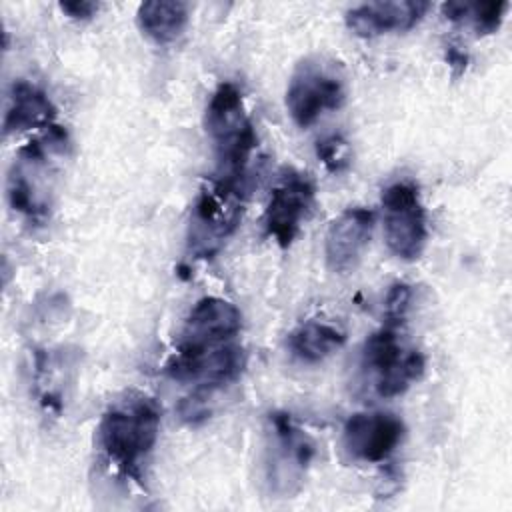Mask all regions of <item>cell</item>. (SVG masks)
I'll return each instance as SVG.
<instances>
[{"label":"cell","mask_w":512,"mask_h":512,"mask_svg":"<svg viewBox=\"0 0 512 512\" xmlns=\"http://www.w3.org/2000/svg\"><path fill=\"white\" fill-rule=\"evenodd\" d=\"M160 418V404L140 392L126 394L102 414L98 446L118 474L140 482L142 466L158 440Z\"/></svg>","instance_id":"cell-1"},{"label":"cell","mask_w":512,"mask_h":512,"mask_svg":"<svg viewBox=\"0 0 512 512\" xmlns=\"http://www.w3.org/2000/svg\"><path fill=\"white\" fill-rule=\"evenodd\" d=\"M204 126L216 154L214 180L242 188L244 172L256 146V132L236 84L222 82L216 86L206 104Z\"/></svg>","instance_id":"cell-2"},{"label":"cell","mask_w":512,"mask_h":512,"mask_svg":"<svg viewBox=\"0 0 512 512\" xmlns=\"http://www.w3.org/2000/svg\"><path fill=\"white\" fill-rule=\"evenodd\" d=\"M362 366L372 376L376 394L394 398L422 378L426 360L418 350H406L398 338L396 324L386 322V326L366 338Z\"/></svg>","instance_id":"cell-3"},{"label":"cell","mask_w":512,"mask_h":512,"mask_svg":"<svg viewBox=\"0 0 512 512\" xmlns=\"http://www.w3.org/2000/svg\"><path fill=\"white\" fill-rule=\"evenodd\" d=\"M384 240L388 250L402 260H416L428 238L426 210L418 186L410 180H398L382 190Z\"/></svg>","instance_id":"cell-4"},{"label":"cell","mask_w":512,"mask_h":512,"mask_svg":"<svg viewBox=\"0 0 512 512\" xmlns=\"http://www.w3.org/2000/svg\"><path fill=\"white\" fill-rule=\"evenodd\" d=\"M346 88L336 66L322 60H304L296 66L288 88L286 108L296 126H312L324 112L344 104Z\"/></svg>","instance_id":"cell-5"},{"label":"cell","mask_w":512,"mask_h":512,"mask_svg":"<svg viewBox=\"0 0 512 512\" xmlns=\"http://www.w3.org/2000/svg\"><path fill=\"white\" fill-rule=\"evenodd\" d=\"M242 328L240 310L218 296L200 298L190 310L174 354H200L230 342Z\"/></svg>","instance_id":"cell-6"},{"label":"cell","mask_w":512,"mask_h":512,"mask_svg":"<svg viewBox=\"0 0 512 512\" xmlns=\"http://www.w3.org/2000/svg\"><path fill=\"white\" fill-rule=\"evenodd\" d=\"M314 204V182L300 172H290L272 188L264 210V232L280 248H288Z\"/></svg>","instance_id":"cell-7"},{"label":"cell","mask_w":512,"mask_h":512,"mask_svg":"<svg viewBox=\"0 0 512 512\" xmlns=\"http://www.w3.org/2000/svg\"><path fill=\"white\" fill-rule=\"evenodd\" d=\"M404 434L402 418L392 412H356L344 424L342 444L354 460L378 464L396 452Z\"/></svg>","instance_id":"cell-8"},{"label":"cell","mask_w":512,"mask_h":512,"mask_svg":"<svg viewBox=\"0 0 512 512\" xmlns=\"http://www.w3.org/2000/svg\"><path fill=\"white\" fill-rule=\"evenodd\" d=\"M244 366V348L226 342L200 354H174L166 364V374L178 382H194L196 388L214 392L234 382Z\"/></svg>","instance_id":"cell-9"},{"label":"cell","mask_w":512,"mask_h":512,"mask_svg":"<svg viewBox=\"0 0 512 512\" xmlns=\"http://www.w3.org/2000/svg\"><path fill=\"white\" fill-rule=\"evenodd\" d=\"M240 212L242 188L212 180V184L200 192L192 214V240L196 250L210 254V246L224 240L236 228Z\"/></svg>","instance_id":"cell-10"},{"label":"cell","mask_w":512,"mask_h":512,"mask_svg":"<svg viewBox=\"0 0 512 512\" xmlns=\"http://www.w3.org/2000/svg\"><path fill=\"white\" fill-rule=\"evenodd\" d=\"M270 482L290 494L312 460L314 446L310 438L284 412L270 414Z\"/></svg>","instance_id":"cell-11"},{"label":"cell","mask_w":512,"mask_h":512,"mask_svg":"<svg viewBox=\"0 0 512 512\" xmlns=\"http://www.w3.org/2000/svg\"><path fill=\"white\" fill-rule=\"evenodd\" d=\"M374 228V212L362 206L344 210L326 232V264L336 274H346L360 262Z\"/></svg>","instance_id":"cell-12"},{"label":"cell","mask_w":512,"mask_h":512,"mask_svg":"<svg viewBox=\"0 0 512 512\" xmlns=\"http://www.w3.org/2000/svg\"><path fill=\"white\" fill-rule=\"evenodd\" d=\"M430 4L422 0L368 2L346 12V26L362 38H374L386 32H404L414 28L428 12Z\"/></svg>","instance_id":"cell-13"},{"label":"cell","mask_w":512,"mask_h":512,"mask_svg":"<svg viewBox=\"0 0 512 512\" xmlns=\"http://www.w3.org/2000/svg\"><path fill=\"white\" fill-rule=\"evenodd\" d=\"M56 108L50 98L34 84L26 80H16L10 88L6 116H4V134L32 130V128H50L54 126Z\"/></svg>","instance_id":"cell-14"},{"label":"cell","mask_w":512,"mask_h":512,"mask_svg":"<svg viewBox=\"0 0 512 512\" xmlns=\"http://www.w3.org/2000/svg\"><path fill=\"white\" fill-rule=\"evenodd\" d=\"M138 26L156 44H170L188 26V4L178 0H148L138 6Z\"/></svg>","instance_id":"cell-15"},{"label":"cell","mask_w":512,"mask_h":512,"mask_svg":"<svg viewBox=\"0 0 512 512\" xmlns=\"http://www.w3.org/2000/svg\"><path fill=\"white\" fill-rule=\"evenodd\" d=\"M344 342L346 332L340 326L322 320H308L294 328L288 336L290 352L306 364H318L326 360L338 348H342Z\"/></svg>","instance_id":"cell-16"},{"label":"cell","mask_w":512,"mask_h":512,"mask_svg":"<svg viewBox=\"0 0 512 512\" xmlns=\"http://www.w3.org/2000/svg\"><path fill=\"white\" fill-rule=\"evenodd\" d=\"M508 10V2H448L442 12L452 22L472 20L478 34H494Z\"/></svg>","instance_id":"cell-17"},{"label":"cell","mask_w":512,"mask_h":512,"mask_svg":"<svg viewBox=\"0 0 512 512\" xmlns=\"http://www.w3.org/2000/svg\"><path fill=\"white\" fill-rule=\"evenodd\" d=\"M8 202L14 210H18L20 214H26V216H38L42 214V206L36 202L34 198V192H32V186L28 182V178L20 172V170H14L10 172L8 176Z\"/></svg>","instance_id":"cell-18"},{"label":"cell","mask_w":512,"mask_h":512,"mask_svg":"<svg viewBox=\"0 0 512 512\" xmlns=\"http://www.w3.org/2000/svg\"><path fill=\"white\" fill-rule=\"evenodd\" d=\"M316 154L322 160V164L330 170V172H342L348 168L350 164V154H348V144L342 136L332 134L326 136L322 140H318L316 144Z\"/></svg>","instance_id":"cell-19"},{"label":"cell","mask_w":512,"mask_h":512,"mask_svg":"<svg viewBox=\"0 0 512 512\" xmlns=\"http://www.w3.org/2000/svg\"><path fill=\"white\" fill-rule=\"evenodd\" d=\"M410 304V286L404 282L394 284L386 296V320L388 324H400Z\"/></svg>","instance_id":"cell-20"},{"label":"cell","mask_w":512,"mask_h":512,"mask_svg":"<svg viewBox=\"0 0 512 512\" xmlns=\"http://www.w3.org/2000/svg\"><path fill=\"white\" fill-rule=\"evenodd\" d=\"M60 10L74 20H90L98 12V4L90 0H70L60 2Z\"/></svg>","instance_id":"cell-21"},{"label":"cell","mask_w":512,"mask_h":512,"mask_svg":"<svg viewBox=\"0 0 512 512\" xmlns=\"http://www.w3.org/2000/svg\"><path fill=\"white\" fill-rule=\"evenodd\" d=\"M446 60L452 68H458V72H462L466 68V62H468V56L464 52H460L458 48L454 46H448V52H446Z\"/></svg>","instance_id":"cell-22"}]
</instances>
